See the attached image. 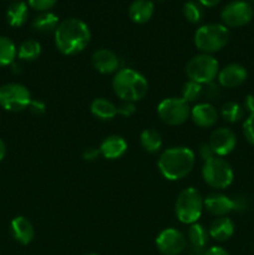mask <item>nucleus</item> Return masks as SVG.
Masks as SVG:
<instances>
[{"instance_id":"nucleus-36","label":"nucleus","mask_w":254,"mask_h":255,"mask_svg":"<svg viewBox=\"0 0 254 255\" xmlns=\"http://www.w3.org/2000/svg\"><path fill=\"white\" fill-rule=\"evenodd\" d=\"M199 156L202 157V159L203 161H207L208 158H211V157L216 156V154L213 153V151H212V148L209 147L208 143H203L201 146V148H199Z\"/></svg>"},{"instance_id":"nucleus-30","label":"nucleus","mask_w":254,"mask_h":255,"mask_svg":"<svg viewBox=\"0 0 254 255\" xmlns=\"http://www.w3.org/2000/svg\"><path fill=\"white\" fill-rule=\"evenodd\" d=\"M202 90H203V86L201 84L189 80L182 87V99L186 102L196 101L202 96Z\"/></svg>"},{"instance_id":"nucleus-15","label":"nucleus","mask_w":254,"mask_h":255,"mask_svg":"<svg viewBox=\"0 0 254 255\" xmlns=\"http://www.w3.org/2000/svg\"><path fill=\"white\" fill-rule=\"evenodd\" d=\"M204 208L216 217H226L237 209L236 201L222 193H211L204 199Z\"/></svg>"},{"instance_id":"nucleus-6","label":"nucleus","mask_w":254,"mask_h":255,"mask_svg":"<svg viewBox=\"0 0 254 255\" xmlns=\"http://www.w3.org/2000/svg\"><path fill=\"white\" fill-rule=\"evenodd\" d=\"M202 177L211 188L226 189L233 183L234 172L226 159L213 156L204 161L202 167Z\"/></svg>"},{"instance_id":"nucleus-37","label":"nucleus","mask_w":254,"mask_h":255,"mask_svg":"<svg viewBox=\"0 0 254 255\" xmlns=\"http://www.w3.org/2000/svg\"><path fill=\"white\" fill-rule=\"evenodd\" d=\"M243 109L249 112V115H254V95H247L243 102Z\"/></svg>"},{"instance_id":"nucleus-3","label":"nucleus","mask_w":254,"mask_h":255,"mask_svg":"<svg viewBox=\"0 0 254 255\" xmlns=\"http://www.w3.org/2000/svg\"><path fill=\"white\" fill-rule=\"evenodd\" d=\"M112 89L122 101L136 102L147 95L148 82L141 72L125 67L115 74L112 79Z\"/></svg>"},{"instance_id":"nucleus-1","label":"nucleus","mask_w":254,"mask_h":255,"mask_svg":"<svg viewBox=\"0 0 254 255\" xmlns=\"http://www.w3.org/2000/svg\"><path fill=\"white\" fill-rule=\"evenodd\" d=\"M54 35L57 50L66 56L84 51L91 40L90 27L86 22L77 17H69L60 21Z\"/></svg>"},{"instance_id":"nucleus-24","label":"nucleus","mask_w":254,"mask_h":255,"mask_svg":"<svg viewBox=\"0 0 254 255\" xmlns=\"http://www.w3.org/2000/svg\"><path fill=\"white\" fill-rule=\"evenodd\" d=\"M139 142H141L142 148L148 153H157L163 143L161 133L153 128L143 129L139 136Z\"/></svg>"},{"instance_id":"nucleus-38","label":"nucleus","mask_w":254,"mask_h":255,"mask_svg":"<svg viewBox=\"0 0 254 255\" xmlns=\"http://www.w3.org/2000/svg\"><path fill=\"white\" fill-rule=\"evenodd\" d=\"M203 255H229V253L222 247H212Z\"/></svg>"},{"instance_id":"nucleus-28","label":"nucleus","mask_w":254,"mask_h":255,"mask_svg":"<svg viewBox=\"0 0 254 255\" xmlns=\"http://www.w3.org/2000/svg\"><path fill=\"white\" fill-rule=\"evenodd\" d=\"M221 115L227 122L236 124L244 117V109L234 101L226 102L221 109Z\"/></svg>"},{"instance_id":"nucleus-8","label":"nucleus","mask_w":254,"mask_h":255,"mask_svg":"<svg viewBox=\"0 0 254 255\" xmlns=\"http://www.w3.org/2000/svg\"><path fill=\"white\" fill-rule=\"evenodd\" d=\"M31 94L26 86L17 82H9L0 86V107L9 112H21L29 109Z\"/></svg>"},{"instance_id":"nucleus-4","label":"nucleus","mask_w":254,"mask_h":255,"mask_svg":"<svg viewBox=\"0 0 254 255\" xmlns=\"http://www.w3.org/2000/svg\"><path fill=\"white\" fill-rule=\"evenodd\" d=\"M229 41V30L222 24H207L197 29L194 45L203 54H213L223 49Z\"/></svg>"},{"instance_id":"nucleus-19","label":"nucleus","mask_w":254,"mask_h":255,"mask_svg":"<svg viewBox=\"0 0 254 255\" xmlns=\"http://www.w3.org/2000/svg\"><path fill=\"white\" fill-rule=\"evenodd\" d=\"M154 12V4L151 0H134L128 7V15L136 24H146Z\"/></svg>"},{"instance_id":"nucleus-7","label":"nucleus","mask_w":254,"mask_h":255,"mask_svg":"<svg viewBox=\"0 0 254 255\" xmlns=\"http://www.w3.org/2000/svg\"><path fill=\"white\" fill-rule=\"evenodd\" d=\"M219 72V64L212 55L201 54L192 57L186 65V75L191 81L201 85L211 84Z\"/></svg>"},{"instance_id":"nucleus-2","label":"nucleus","mask_w":254,"mask_h":255,"mask_svg":"<svg viewBox=\"0 0 254 255\" xmlns=\"http://www.w3.org/2000/svg\"><path fill=\"white\" fill-rule=\"evenodd\" d=\"M196 163V154L189 147H171L159 156L157 166L168 181H179L188 176Z\"/></svg>"},{"instance_id":"nucleus-9","label":"nucleus","mask_w":254,"mask_h":255,"mask_svg":"<svg viewBox=\"0 0 254 255\" xmlns=\"http://www.w3.org/2000/svg\"><path fill=\"white\" fill-rule=\"evenodd\" d=\"M157 114L162 122L169 126H179L191 116V107L182 97H168L157 106Z\"/></svg>"},{"instance_id":"nucleus-25","label":"nucleus","mask_w":254,"mask_h":255,"mask_svg":"<svg viewBox=\"0 0 254 255\" xmlns=\"http://www.w3.org/2000/svg\"><path fill=\"white\" fill-rule=\"evenodd\" d=\"M17 49L10 37L0 35V67H6L14 64Z\"/></svg>"},{"instance_id":"nucleus-20","label":"nucleus","mask_w":254,"mask_h":255,"mask_svg":"<svg viewBox=\"0 0 254 255\" xmlns=\"http://www.w3.org/2000/svg\"><path fill=\"white\" fill-rule=\"evenodd\" d=\"M209 237L217 242H226L234 234V223L231 218L218 217L209 227Z\"/></svg>"},{"instance_id":"nucleus-35","label":"nucleus","mask_w":254,"mask_h":255,"mask_svg":"<svg viewBox=\"0 0 254 255\" xmlns=\"http://www.w3.org/2000/svg\"><path fill=\"white\" fill-rule=\"evenodd\" d=\"M30 111L35 115H41L45 112V105L41 101H36V100H32L31 104L29 106Z\"/></svg>"},{"instance_id":"nucleus-26","label":"nucleus","mask_w":254,"mask_h":255,"mask_svg":"<svg viewBox=\"0 0 254 255\" xmlns=\"http://www.w3.org/2000/svg\"><path fill=\"white\" fill-rule=\"evenodd\" d=\"M40 55H41V45L36 40H25L17 49V57L22 61H35L39 59Z\"/></svg>"},{"instance_id":"nucleus-12","label":"nucleus","mask_w":254,"mask_h":255,"mask_svg":"<svg viewBox=\"0 0 254 255\" xmlns=\"http://www.w3.org/2000/svg\"><path fill=\"white\" fill-rule=\"evenodd\" d=\"M208 144L216 156H227L236 148L237 136L231 128L221 127V128H217L212 132Z\"/></svg>"},{"instance_id":"nucleus-29","label":"nucleus","mask_w":254,"mask_h":255,"mask_svg":"<svg viewBox=\"0 0 254 255\" xmlns=\"http://www.w3.org/2000/svg\"><path fill=\"white\" fill-rule=\"evenodd\" d=\"M183 15L189 22L192 24H197L202 20L203 17V9L202 5L198 1L194 0H189V1L184 2L183 5Z\"/></svg>"},{"instance_id":"nucleus-34","label":"nucleus","mask_w":254,"mask_h":255,"mask_svg":"<svg viewBox=\"0 0 254 255\" xmlns=\"http://www.w3.org/2000/svg\"><path fill=\"white\" fill-rule=\"evenodd\" d=\"M100 154H101L100 149L95 148V147H89V148H86L84 151L82 157H84L85 161H95L96 158H99Z\"/></svg>"},{"instance_id":"nucleus-10","label":"nucleus","mask_w":254,"mask_h":255,"mask_svg":"<svg viewBox=\"0 0 254 255\" xmlns=\"http://www.w3.org/2000/svg\"><path fill=\"white\" fill-rule=\"evenodd\" d=\"M254 9L252 4L246 0H234L222 9L221 19L224 26L242 27L252 21Z\"/></svg>"},{"instance_id":"nucleus-5","label":"nucleus","mask_w":254,"mask_h":255,"mask_svg":"<svg viewBox=\"0 0 254 255\" xmlns=\"http://www.w3.org/2000/svg\"><path fill=\"white\" fill-rule=\"evenodd\" d=\"M204 208V199L202 194L193 187L183 189L178 194L174 206V212L178 221L183 224L197 223Z\"/></svg>"},{"instance_id":"nucleus-31","label":"nucleus","mask_w":254,"mask_h":255,"mask_svg":"<svg viewBox=\"0 0 254 255\" xmlns=\"http://www.w3.org/2000/svg\"><path fill=\"white\" fill-rule=\"evenodd\" d=\"M57 0H27V4L30 7L40 12L49 11L50 9L55 6Z\"/></svg>"},{"instance_id":"nucleus-41","label":"nucleus","mask_w":254,"mask_h":255,"mask_svg":"<svg viewBox=\"0 0 254 255\" xmlns=\"http://www.w3.org/2000/svg\"><path fill=\"white\" fill-rule=\"evenodd\" d=\"M86 255H99V254H94V253H90V254H86Z\"/></svg>"},{"instance_id":"nucleus-17","label":"nucleus","mask_w":254,"mask_h":255,"mask_svg":"<svg viewBox=\"0 0 254 255\" xmlns=\"http://www.w3.org/2000/svg\"><path fill=\"white\" fill-rule=\"evenodd\" d=\"M10 232L12 238L22 246H27L35 238L34 226L29 219L22 216H17L12 219L10 223Z\"/></svg>"},{"instance_id":"nucleus-32","label":"nucleus","mask_w":254,"mask_h":255,"mask_svg":"<svg viewBox=\"0 0 254 255\" xmlns=\"http://www.w3.org/2000/svg\"><path fill=\"white\" fill-rule=\"evenodd\" d=\"M243 134L247 141L254 146V115H249L243 122Z\"/></svg>"},{"instance_id":"nucleus-40","label":"nucleus","mask_w":254,"mask_h":255,"mask_svg":"<svg viewBox=\"0 0 254 255\" xmlns=\"http://www.w3.org/2000/svg\"><path fill=\"white\" fill-rule=\"evenodd\" d=\"M5 156H6V144L0 138V162L5 158Z\"/></svg>"},{"instance_id":"nucleus-33","label":"nucleus","mask_w":254,"mask_h":255,"mask_svg":"<svg viewBox=\"0 0 254 255\" xmlns=\"http://www.w3.org/2000/svg\"><path fill=\"white\" fill-rule=\"evenodd\" d=\"M136 111V106H134V102H127L124 101L119 107H117V114L122 115L125 117H129L134 114Z\"/></svg>"},{"instance_id":"nucleus-13","label":"nucleus","mask_w":254,"mask_h":255,"mask_svg":"<svg viewBox=\"0 0 254 255\" xmlns=\"http://www.w3.org/2000/svg\"><path fill=\"white\" fill-rule=\"evenodd\" d=\"M218 82L221 86L226 87V89H234L243 84L248 77V72L247 69L241 64H229L224 66L223 69L219 70L218 72Z\"/></svg>"},{"instance_id":"nucleus-11","label":"nucleus","mask_w":254,"mask_h":255,"mask_svg":"<svg viewBox=\"0 0 254 255\" xmlns=\"http://www.w3.org/2000/svg\"><path fill=\"white\" fill-rule=\"evenodd\" d=\"M187 239L176 228L163 229L156 238V247L163 255H179L186 249Z\"/></svg>"},{"instance_id":"nucleus-23","label":"nucleus","mask_w":254,"mask_h":255,"mask_svg":"<svg viewBox=\"0 0 254 255\" xmlns=\"http://www.w3.org/2000/svg\"><path fill=\"white\" fill-rule=\"evenodd\" d=\"M60 24L59 17L51 11L40 12L35 19L32 20V29L41 34H50V32H55L57 25Z\"/></svg>"},{"instance_id":"nucleus-14","label":"nucleus","mask_w":254,"mask_h":255,"mask_svg":"<svg viewBox=\"0 0 254 255\" xmlns=\"http://www.w3.org/2000/svg\"><path fill=\"white\" fill-rule=\"evenodd\" d=\"M91 64L96 71L109 75L119 71V57L109 49H99L92 54Z\"/></svg>"},{"instance_id":"nucleus-16","label":"nucleus","mask_w":254,"mask_h":255,"mask_svg":"<svg viewBox=\"0 0 254 255\" xmlns=\"http://www.w3.org/2000/svg\"><path fill=\"white\" fill-rule=\"evenodd\" d=\"M191 117L198 127L209 128V127H213L218 121V111L213 105L208 102H202L191 109Z\"/></svg>"},{"instance_id":"nucleus-42","label":"nucleus","mask_w":254,"mask_h":255,"mask_svg":"<svg viewBox=\"0 0 254 255\" xmlns=\"http://www.w3.org/2000/svg\"><path fill=\"white\" fill-rule=\"evenodd\" d=\"M157 1H163V0H157Z\"/></svg>"},{"instance_id":"nucleus-22","label":"nucleus","mask_w":254,"mask_h":255,"mask_svg":"<svg viewBox=\"0 0 254 255\" xmlns=\"http://www.w3.org/2000/svg\"><path fill=\"white\" fill-rule=\"evenodd\" d=\"M91 114L101 121H110L117 115V106L104 97H97L91 102Z\"/></svg>"},{"instance_id":"nucleus-27","label":"nucleus","mask_w":254,"mask_h":255,"mask_svg":"<svg viewBox=\"0 0 254 255\" xmlns=\"http://www.w3.org/2000/svg\"><path fill=\"white\" fill-rule=\"evenodd\" d=\"M188 241L194 248H204V247L208 244L209 239V233L206 228H204L202 224L199 223H193L191 224V227L188 228Z\"/></svg>"},{"instance_id":"nucleus-18","label":"nucleus","mask_w":254,"mask_h":255,"mask_svg":"<svg viewBox=\"0 0 254 255\" xmlns=\"http://www.w3.org/2000/svg\"><path fill=\"white\" fill-rule=\"evenodd\" d=\"M99 149L106 159H119L127 152V142L122 136L111 134L101 142Z\"/></svg>"},{"instance_id":"nucleus-21","label":"nucleus","mask_w":254,"mask_h":255,"mask_svg":"<svg viewBox=\"0 0 254 255\" xmlns=\"http://www.w3.org/2000/svg\"><path fill=\"white\" fill-rule=\"evenodd\" d=\"M29 17V6L24 1H14L6 10V21L10 26L20 27Z\"/></svg>"},{"instance_id":"nucleus-39","label":"nucleus","mask_w":254,"mask_h":255,"mask_svg":"<svg viewBox=\"0 0 254 255\" xmlns=\"http://www.w3.org/2000/svg\"><path fill=\"white\" fill-rule=\"evenodd\" d=\"M221 1L222 0H198V2L202 5V6H207V7L216 6V5H218Z\"/></svg>"}]
</instances>
